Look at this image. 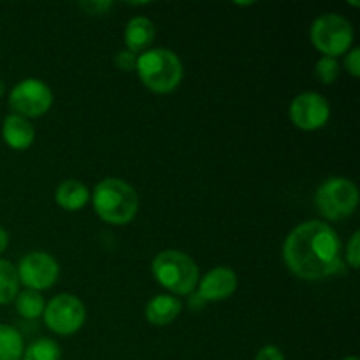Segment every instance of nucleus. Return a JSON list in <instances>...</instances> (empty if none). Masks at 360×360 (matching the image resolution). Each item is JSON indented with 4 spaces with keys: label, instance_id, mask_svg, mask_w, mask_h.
<instances>
[{
    "label": "nucleus",
    "instance_id": "nucleus-1",
    "mask_svg": "<svg viewBox=\"0 0 360 360\" xmlns=\"http://www.w3.org/2000/svg\"><path fill=\"white\" fill-rule=\"evenodd\" d=\"M283 260L288 271L304 281L334 276L343 271L340 236L326 221H304L285 239Z\"/></svg>",
    "mask_w": 360,
    "mask_h": 360
},
{
    "label": "nucleus",
    "instance_id": "nucleus-2",
    "mask_svg": "<svg viewBox=\"0 0 360 360\" xmlns=\"http://www.w3.org/2000/svg\"><path fill=\"white\" fill-rule=\"evenodd\" d=\"M91 200L98 218L111 225L130 224L139 210L137 192L118 178H105L97 183Z\"/></svg>",
    "mask_w": 360,
    "mask_h": 360
},
{
    "label": "nucleus",
    "instance_id": "nucleus-3",
    "mask_svg": "<svg viewBox=\"0 0 360 360\" xmlns=\"http://www.w3.org/2000/svg\"><path fill=\"white\" fill-rule=\"evenodd\" d=\"M137 74L148 90L155 94H171L183 79V63L167 48H151L137 56Z\"/></svg>",
    "mask_w": 360,
    "mask_h": 360
},
{
    "label": "nucleus",
    "instance_id": "nucleus-4",
    "mask_svg": "<svg viewBox=\"0 0 360 360\" xmlns=\"http://www.w3.org/2000/svg\"><path fill=\"white\" fill-rule=\"evenodd\" d=\"M151 273L160 287L174 295L192 294L199 283V267L195 260L179 250H164L151 264Z\"/></svg>",
    "mask_w": 360,
    "mask_h": 360
},
{
    "label": "nucleus",
    "instance_id": "nucleus-5",
    "mask_svg": "<svg viewBox=\"0 0 360 360\" xmlns=\"http://www.w3.org/2000/svg\"><path fill=\"white\" fill-rule=\"evenodd\" d=\"M359 206V188L347 178H329L316 188L315 207L323 218L340 221L352 217Z\"/></svg>",
    "mask_w": 360,
    "mask_h": 360
},
{
    "label": "nucleus",
    "instance_id": "nucleus-6",
    "mask_svg": "<svg viewBox=\"0 0 360 360\" xmlns=\"http://www.w3.org/2000/svg\"><path fill=\"white\" fill-rule=\"evenodd\" d=\"M311 42L323 56L336 58L354 44V27L343 14H322L311 25Z\"/></svg>",
    "mask_w": 360,
    "mask_h": 360
},
{
    "label": "nucleus",
    "instance_id": "nucleus-7",
    "mask_svg": "<svg viewBox=\"0 0 360 360\" xmlns=\"http://www.w3.org/2000/svg\"><path fill=\"white\" fill-rule=\"evenodd\" d=\"M42 316L46 327L51 333L58 336H72L83 327L86 320V309L76 295L60 294L46 304Z\"/></svg>",
    "mask_w": 360,
    "mask_h": 360
},
{
    "label": "nucleus",
    "instance_id": "nucleus-8",
    "mask_svg": "<svg viewBox=\"0 0 360 360\" xmlns=\"http://www.w3.org/2000/svg\"><path fill=\"white\" fill-rule=\"evenodd\" d=\"M53 105V91L44 81L28 77L20 81L9 94V108L13 115L23 118H39L44 116Z\"/></svg>",
    "mask_w": 360,
    "mask_h": 360
},
{
    "label": "nucleus",
    "instance_id": "nucleus-9",
    "mask_svg": "<svg viewBox=\"0 0 360 360\" xmlns=\"http://www.w3.org/2000/svg\"><path fill=\"white\" fill-rule=\"evenodd\" d=\"M16 271L20 285L27 287V290L42 292L56 283L60 266L49 253L30 252L20 260Z\"/></svg>",
    "mask_w": 360,
    "mask_h": 360
},
{
    "label": "nucleus",
    "instance_id": "nucleus-10",
    "mask_svg": "<svg viewBox=\"0 0 360 360\" xmlns=\"http://www.w3.org/2000/svg\"><path fill=\"white\" fill-rule=\"evenodd\" d=\"M288 115L299 130L313 132L322 129L329 122L330 105L323 95L316 91H302L290 102Z\"/></svg>",
    "mask_w": 360,
    "mask_h": 360
},
{
    "label": "nucleus",
    "instance_id": "nucleus-11",
    "mask_svg": "<svg viewBox=\"0 0 360 360\" xmlns=\"http://www.w3.org/2000/svg\"><path fill=\"white\" fill-rule=\"evenodd\" d=\"M238 288V274L231 267H214L197 283V295L204 302H218L231 297Z\"/></svg>",
    "mask_w": 360,
    "mask_h": 360
},
{
    "label": "nucleus",
    "instance_id": "nucleus-12",
    "mask_svg": "<svg viewBox=\"0 0 360 360\" xmlns=\"http://www.w3.org/2000/svg\"><path fill=\"white\" fill-rule=\"evenodd\" d=\"M2 137L7 146L16 151H23L34 144L35 129L23 116L7 115L2 123Z\"/></svg>",
    "mask_w": 360,
    "mask_h": 360
},
{
    "label": "nucleus",
    "instance_id": "nucleus-13",
    "mask_svg": "<svg viewBox=\"0 0 360 360\" xmlns=\"http://www.w3.org/2000/svg\"><path fill=\"white\" fill-rule=\"evenodd\" d=\"M181 309V301L174 295H155L144 308V316L151 326L164 327L174 322Z\"/></svg>",
    "mask_w": 360,
    "mask_h": 360
},
{
    "label": "nucleus",
    "instance_id": "nucleus-14",
    "mask_svg": "<svg viewBox=\"0 0 360 360\" xmlns=\"http://www.w3.org/2000/svg\"><path fill=\"white\" fill-rule=\"evenodd\" d=\"M123 39H125V44L129 51L136 53V55L141 51L144 53L155 39L153 21H151L150 18L144 16L132 18V20L127 23Z\"/></svg>",
    "mask_w": 360,
    "mask_h": 360
},
{
    "label": "nucleus",
    "instance_id": "nucleus-15",
    "mask_svg": "<svg viewBox=\"0 0 360 360\" xmlns=\"http://www.w3.org/2000/svg\"><path fill=\"white\" fill-rule=\"evenodd\" d=\"M90 190L86 185L77 179H65L58 185L55 192V200L62 210L65 211H79L90 200Z\"/></svg>",
    "mask_w": 360,
    "mask_h": 360
},
{
    "label": "nucleus",
    "instance_id": "nucleus-16",
    "mask_svg": "<svg viewBox=\"0 0 360 360\" xmlns=\"http://www.w3.org/2000/svg\"><path fill=\"white\" fill-rule=\"evenodd\" d=\"M25 352L20 330L0 323V360H21Z\"/></svg>",
    "mask_w": 360,
    "mask_h": 360
},
{
    "label": "nucleus",
    "instance_id": "nucleus-17",
    "mask_svg": "<svg viewBox=\"0 0 360 360\" xmlns=\"http://www.w3.org/2000/svg\"><path fill=\"white\" fill-rule=\"evenodd\" d=\"M20 294L18 271L9 260L0 259V304H9Z\"/></svg>",
    "mask_w": 360,
    "mask_h": 360
},
{
    "label": "nucleus",
    "instance_id": "nucleus-18",
    "mask_svg": "<svg viewBox=\"0 0 360 360\" xmlns=\"http://www.w3.org/2000/svg\"><path fill=\"white\" fill-rule=\"evenodd\" d=\"M16 311L25 320H37L44 313L46 302L42 299L41 292L23 290L16 295Z\"/></svg>",
    "mask_w": 360,
    "mask_h": 360
},
{
    "label": "nucleus",
    "instance_id": "nucleus-19",
    "mask_svg": "<svg viewBox=\"0 0 360 360\" xmlns=\"http://www.w3.org/2000/svg\"><path fill=\"white\" fill-rule=\"evenodd\" d=\"M62 359V350L58 343L48 338L34 341L30 347L25 348L21 360H60Z\"/></svg>",
    "mask_w": 360,
    "mask_h": 360
},
{
    "label": "nucleus",
    "instance_id": "nucleus-20",
    "mask_svg": "<svg viewBox=\"0 0 360 360\" xmlns=\"http://www.w3.org/2000/svg\"><path fill=\"white\" fill-rule=\"evenodd\" d=\"M316 77L322 81L323 84H333L334 81L340 77V63L336 58H330V56H322V58L316 62Z\"/></svg>",
    "mask_w": 360,
    "mask_h": 360
},
{
    "label": "nucleus",
    "instance_id": "nucleus-21",
    "mask_svg": "<svg viewBox=\"0 0 360 360\" xmlns=\"http://www.w3.org/2000/svg\"><path fill=\"white\" fill-rule=\"evenodd\" d=\"M347 262L352 269L360 267V232L355 231L347 245Z\"/></svg>",
    "mask_w": 360,
    "mask_h": 360
},
{
    "label": "nucleus",
    "instance_id": "nucleus-22",
    "mask_svg": "<svg viewBox=\"0 0 360 360\" xmlns=\"http://www.w3.org/2000/svg\"><path fill=\"white\" fill-rule=\"evenodd\" d=\"M115 63L120 70H123V72H132L137 67V55L129 51V49H123V51L116 53Z\"/></svg>",
    "mask_w": 360,
    "mask_h": 360
},
{
    "label": "nucleus",
    "instance_id": "nucleus-23",
    "mask_svg": "<svg viewBox=\"0 0 360 360\" xmlns=\"http://www.w3.org/2000/svg\"><path fill=\"white\" fill-rule=\"evenodd\" d=\"M345 67L348 72L354 77H360V49L354 48L352 51L347 53V60H345Z\"/></svg>",
    "mask_w": 360,
    "mask_h": 360
},
{
    "label": "nucleus",
    "instance_id": "nucleus-24",
    "mask_svg": "<svg viewBox=\"0 0 360 360\" xmlns=\"http://www.w3.org/2000/svg\"><path fill=\"white\" fill-rule=\"evenodd\" d=\"M79 6L83 7L88 14H97V16H101V14H105L111 11L112 2L111 0H108V2H105V0H102V2H91L90 0V2H81Z\"/></svg>",
    "mask_w": 360,
    "mask_h": 360
},
{
    "label": "nucleus",
    "instance_id": "nucleus-25",
    "mask_svg": "<svg viewBox=\"0 0 360 360\" xmlns=\"http://www.w3.org/2000/svg\"><path fill=\"white\" fill-rule=\"evenodd\" d=\"M255 360H285V355L283 352L278 347H274V345H266V347L260 348Z\"/></svg>",
    "mask_w": 360,
    "mask_h": 360
},
{
    "label": "nucleus",
    "instance_id": "nucleus-26",
    "mask_svg": "<svg viewBox=\"0 0 360 360\" xmlns=\"http://www.w3.org/2000/svg\"><path fill=\"white\" fill-rule=\"evenodd\" d=\"M7 246H9V234H7L6 229L0 227V255L6 252Z\"/></svg>",
    "mask_w": 360,
    "mask_h": 360
},
{
    "label": "nucleus",
    "instance_id": "nucleus-27",
    "mask_svg": "<svg viewBox=\"0 0 360 360\" xmlns=\"http://www.w3.org/2000/svg\"><path fill=\"white\" fill-rule=\"evenodd\" d=\"M4 94H6V83H4V81L0 79V98L4 97Z\"/></svg>",
    "mask_w": 360,
    "mask_h": 360
},
{
    "label": "nucleus",
    "instance_id": "nucleus-28",
    "mask_svg": "<svg viewBox=\"0 0 360 360\" xmlns=\"http://www.w3.org/2000/svg\"><path fill=\"white\" fill-rule=\"evenodd\" d=\"M343 360H359L357 357H347V359H343Z\"/></svg>",
    "mask_w": 360,
    "mask_h": 360
}]
</instances>
